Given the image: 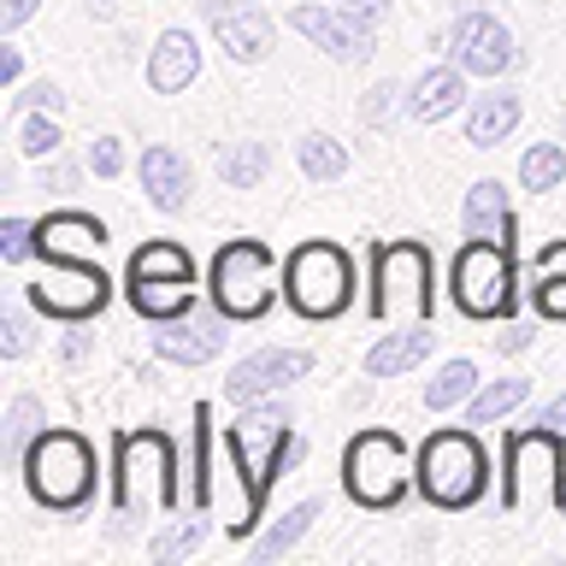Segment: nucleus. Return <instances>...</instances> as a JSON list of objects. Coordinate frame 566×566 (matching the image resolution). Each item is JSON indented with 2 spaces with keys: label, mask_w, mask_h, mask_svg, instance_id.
Wrapping results in <instances>:
<instances>
[{
  "label": "nucleus",
  "mask_w": 566,
  "mask_h": 566,
  "mask_svg": "<svg viewBox=\"0 0 566 566\" xmlns=\"http://www.w3.org/2000/svg\"><path fill=\"white\" fill-rule=\"evenodd\" d=\"M224 449H230V460H237V472H242V484H248V520L230 525V537H248V531L260 525L265 495H272L277 472H290L295 460H301V442H295L290 407H283L277 396L248 401L242 413H237V424L224 431Z\"/></svg>",
  "instance_id": "f257e3e1"
},
{
  "label": "nucleus",
  "mask_w": 566,
  "mask_h": 566,
  "mask_svg": "<svg viewBox=\"0 0 566 566\" xmlns=\"http://www.w3.org/2000/svg\"><path fill=\"white\" fill-rule=\"evenodd\" d=\"M18 472H24L30 502L48 507V513H83L101 490L95 442H88L83 431H65V424H48V431L30 442V454H24Z\"/></svg>",
  "instance_id": "f03ea898"
},
{
  "label": "nucleus",
  "mask_w": 566,
  "mask_h": 566,
  "mask_svg": "<svg viewBox=\"0 0 566 566\" xmlns=\"http://www.w3.org/2000/svg\"><path fill=\"white\" fill-rule=\"evenodd\" d=\"M366 313L371 325H431L437 313V265L431 248L413 237L371 248V283H366Z\"/></svg>",
  "instance_id": "7ed1b4c3"
},
{
  "label": "nucleus",
  "mask_w": 566,
  "mask_h": 566,
  "mask_svg": "<svg viewBox=\"0 0 566 566\" xmlns=\"http://www.w3.org/2000/svg\"><path fill=\"white\" fill-rule=\"evenodd\" d=\"M413 484L431 507L442 513H467L484 502L490 490V454L478 431H460V424H442L419 442V460H413Z\"/></svg>",
  "instance_id": "20e7f679"
},
{
  "label": "nucleus",
  "mask_w": 566,
  "mask_h": 566,
  "mask_svg": "<svg viewBox=\"0 0 566 566\" xmlns=\"http://www.w3.org/2000/svg\"><path fill=\"white\" fill-rule=\"evenodd\" d=\"M566 484V437L548 424H513L502 437V507L507 513H537L560 507Z\"/></svg>",
  "instance_id": "39448f33"
},
{
  "label": "nucleus",
  "mask_w": 566,
  "mask_h": 566,
  "mask_svg": "<svg viewBox=\"0 0 566 566\" xmlns=\"http://www.w3.org/2000/svg\"><path fill=\"white\" fill-rule=\"evenodd\" d=\"M207 290H212V307H219L230 325H254L277 307V290H283V272H277V254L254 237H237L212 254V272H207Z\"/></svg>",
  "instance_id": "423d86ee"
},
{
  "label": "nucleus",
  "mask_w": 566,
  "mask_h": 566,
  "mask_svg": "<svg viewBox=\"0 0 566 566\" xmlns=\"http://www.w3.org/2000/svg\"><path fill=\"white\" fill-rule=\"evenodd\" d=\"M113 495L124 520H148V513H171L184 502L177 484V442L166 431H130L118 437V472H113Z\"/></svg>",
  "instance_id": "0eeeda50"
},
{
  "label": "nucleus",
  "mask_w": 566,
  "mask_h": 566,
  "mask_svg": "<svg viewBox=\"0 0 566 566\" xmlns=\"http://www.w3.org/2000/svg\"><path fill=\"white\" fill-rule=\"evenodd\" d=\"M283 301L313 318V325H331V318L348 313L354 301V260L336 242H301L283 260Z\"/></svg>",
  "instance_id": "6e6552de"
},
{
  "label": "nucleus",
  "mask_w": 566,
  "mask_h": 566,
  "mask_svg": "<svg viewBox=\"0 0 566 566\" xmlns=\"http://www.w3.org/2000/svg\"><path fill=\"white\" fill-rule=\"evenodd\" d=\"M407 484H413V467H407V442L396 431H354L343 449V490L354 507L389 513L401 507Z\"/></svg>",
  "instance_id": "1a4fd4ad"
},
{
  "label": "nucleus",
  "mask_w": 566,
  "mask_h": 566,
  "mask_svg": "<svg viewBox=\"0 0 566 566\" xmlns=\"http://www.w3.org/2000/svg\"><path fill=\"white\" fill-rule=\"evenodd\" d=\"M513 248L507 242H484L467 237V248L449 265V295L467 318H513L520 307V290H513Z\"/></svg>",
  "instance_id": "9d476101"
},
{
  "label": "nucleus",
  "mask_w": 566,
  "mask_h": 566,
  "mask_svg": "<svg viewBox=\"0 0 566 566\" xmlns=\"http://www.w3.org/2000/svg\"><path fill=\"white\" fill-rule=\"evenodd\" d=\"M24 301L42 318L88 325V318H101V307L113 301V277H106L95 260H48V272L35 283H24Z\"/></svg>",
  "instance_id": "9b49d317"
},
{
  "label": "nucleus",
  "mask_w": 566,
  "mask_h": 566,
  "mask_svg": "<svg viewBox=\"0 0 566 566\" xmlns=\"http://www.w3.org/2000/svg\"><path fill=\"white\" fill-rule=\"evenodd\" d=\"M431 48L449 53L467 77H502V71H513V60H520L513 30L495 12H484V7H460L454 24L431 35Z\"/></svg>",
  "instance_id": "f8f14e48"
},
{
  "label": "nucleus",
  "mask_w": 566,
  "mask_h": 566,
  "mask_svg": "<svg viewBox=\"0 0 566 566\" xmlns=\"http://www.w3.org/2000/svg\"><path fill=\"white\" fill-rule=\"evenodd\" d=\"M195 7H201L212 42H219V53H224L230 65H260V60H272L277 24H272V12H265L260 0H195Z\"/></svg>",
  "instance_id": "ddd939ff"
},
{
  "label": "nucleus",
  "mask_w": 566,
  "mask_h": 566,
  "mask_svg": "<svg viewBox=\"0 0 566 566\" xmlns=\"http://www.w3.org/2000/svg\"><path fill=\"white\" fill-rule=\"evenodd\" d=\"M290 30L307 35V42L336 65H366L371 60V35H378L348 7H336V0H301V7H290Z\"/></svg>",
  "instance_id": "4468645a"
},
{
  "label": "nucleus",
  "mask_w": 566,
  "mask_h": 566,
  "mask_svg": "<svg viewBox=\"0 0 566 566\" xmlns=\"http://www.w3.org/2000/svg\"><path fill=\"white\" fill-rule=\"evenodd\" d=\"M301 378H313V354L307 348H254V354H242V360L230 366L224 396L237 407H248V401L283 396V389H295Z\"/></svg>",
  "instance_id": "2eb2a0df"
},
{
  "label": "nucleus",
  "mask_w": 566,
  "mask_h": 566,
  "mask_svg": "<svg viewBox=\"0 0 566 566\" xmlns=\"http://www.w3.org/2000/svg\"><path fill=\"white\" fill-rule=\"evenodd\" d=\"M230 318L212 307V313H184V318H166V325L154 331V354L166 366H207V360H219L224 343H230Z\"/></svg>",
  "instance_id": "dca6fc26"
},
{
  "label": "nucleus",
  "mask_w": 566,
  "mask_h": 566,
  "mask_svg": "<svg viewBox=\"0 0 566 566\" xmlns=\"http://www.w3.org/2000/svg\"><path fill=\"white\" fill-rule=\"evenodd\" d=\"M106 248V224L83 207L35 219V260H95Z\"/></svg>",
  "instance_id": "f3484780"
},
{
  "label": "nucleus",
  "mask_w": 566,
  "mask_h": 566,
  "mask_svg": "<svg viewBox=\"0 0 566 566\" xmlns=\"http://www.w3.org/2000/svg\"><path fill=\"white\" fill-rule=\"evenodd\" d=\"M136 184L148 195V207L159 212H189V195H195V171L189 159L171 148V142H154V148H142L136 159Z\"/></svg>",
  "instance_id": "a211bd4d"
},
{
  "label": "nucleus",
  "mask_w": 566,
  "mask_h": 566,
  "mask_svg": "<svg viewBox=\"0 0 566 566\" xmlns=\"http://www.w3.org/2000/svg\"><path fill=\"white\" fill-rule=\"evenodd\" d=\"M460 106H467V71L454 60L424 65L419 77L407 83V118H419V124H442L449 113H460Z\"/></svg>",
  "instance_id": "6ab92c4d"
},
{
  "label": "nucleus",
  "mask_w": 566,
  "mask_h": 566,
  "mask_svg": "<svg viewBox=\"0 0 566 566\" xmlns=\"http://www.w3.org/2000/svg\"><path fill=\"white\" fill-rule=\"evenodd\" d=\"M201 77V42L189 30H159V42L148 48V88L154 95H184Z\"/></svg>",
  "instance_id": "aec40b11"
},
{
  "label": "nucleus",
  "mask_w": 566,
  "mask_h": 566,
  "mask_svg": "<svg viewBox=\"0 0 566 566\" xmlns=\"http://www.w3.org/2000/svg\"><path fill=\"white\" fill-rule=\"evenodd\" d=\"M431 348H437V331L431 325H396V331H384L378 343L366 348V378H407L413 366L431 360Z\"/></svg>",
  "instance_id": "412c9836"
},
{
  "label": "nucleus",
  "mask_w": 566,
  "mask_h": 566,
  "mask_svg": "<svg viewBox=\"0 0 566 566\" xmlns=\"http://www.w3.org/2000/svg\"><path fill=\"white\" fill-rule=\"evenodd\" d=\"M460 230L513 248V201H507L502 177H478V184L467 189V201H460Z\"/></svg>",
  "instance_id": "4be33fe9"
},
{
  "label": "nucleus",
  "mask_w": 566,
  "mask_h": 566,
  "mask_svg": "<svg viewBox=\"0 0 566 566\" xmlns=\"http://www.w3.org/2000/svg\"><path fill=\"white\" fill-rule=\"evenodd\" d=\"M124 295H130V307L148 325L195 313V277H124Z\"/></svg>",
  "instance_id": "5701e85b"
},
{
  "label": "nucleus",
  "mask_w": 566,
  "mask_h": 566,
  "mask_svg": "<svg viewBox=\"0 0 566 566\" xmlns=\"http://www.w3.org/2000/svg\"><path fill=\"white\" fill-rule=\"evenodd\" d=\"M520 113H525L520 88H490V95H478L472 113H467V142L472 148H502V142L520 130Z\"/></svg>",
  "instance_id": "b1692460"
},
{
  "label": "nucleus",
  "mask_w": 566,
  "mask_h": 566,
  "mask_svg": "<svg viewBox=\"0 0 566 566\" xmlns=\"http://www.w3.org/2000/svg\"><path fill=\"white\" fill-rule=\"evenodd\" d=\"M42 431H48V407L35 396H12L7 419H0V460L18 472V467H24V454H30V442Z\"/></svg>",
  "instance_id": "393cba45"
},
{
  "label": "nucleus",
  "mask_w": 566,
  "mask_h": 566,
  "mask_svg": "<svg viewBox=\"0 0 566 566\" xmlns=\"http://www.w3.org/2000/svg\"><path fill=\"white\" fill-rule=\"evenodd\" d=\"M318 513H325L318 502H295L290 513H283V520H272V525H265L260 537H254V548H248V560H254V566H272V560H283V555H290V548H295V543L313 531Z\"/></svg>",
  "instance_id": "a878e982"
},
{
  "label": "nucleus",
  "mask_w": 566,
  "mask_h": 566,
  "mask_svg": "<svg viewBox=\"0 0 566 566\" xmlns=\"http://www.w3.org/2000/svg\"><path fill=\"white\" fill-rule=\"evenodd\" d=\"M478 389H484L478 360H442L431 371V384H424V407H431V413H449V407H467Z\"/></svg>",
  "instance_id": "bb28decb"
},
{
  "label": "nucleus",
  "mask_w": 566,
  "mask_h": 566,
  "mask_svg": "<svg viewBox=\"0 0 566 566\" xmlns=\"http://www.w3.org/2000/svg\"><path fill=\"white\" fill-rule=\"evenodd\" d=\"M295 166H301V177H313V184H336V177L348 171V148L325 130H307L295 142Z\"/></svg>",
  "instance_id": "cd10ccee"
},
{
  "label": "nucleus",
  "mask_w": 566,
  "mask_h": 566,
  "mask_svg": "<svg viewBox=\"0 0 566 566\" xmlns=\"http://www.w3.org/2000/svg\"><path fill=\"white\" fill-rule=\"evenodd\" d=\"M272 171V148L265 142H224L219 148V177L230 189H260Z\"/></svg>",
  "instance_id": "c85d7f7f"
},
{
  "label": "nucleus",
  "mask_w": 566,
  "mask_h": 566,
  "mask_svg": "<svg viewBox=\"0 0 566 566\" xmlns=\"http://www.w3.org/2000/svg\"><path fill=\"white\" fill-rule=\"evenodd\" d=\"M124 277H195V260H189V248L184 242H142L130 265H124Z\"/></svg>",
  "instance_id": "c756f323"
},
{
  "label": "nucleus",
  "mask_w": 566,
  "mask_h": 566,
  "mask_svg": "<svg viewBox=\"0 0 566 566\" xmlns=\"http://www.w3.org/2000/svg\"><path fill=\"white\" fill-rule=\"evenodd\" d=\"M560 184H566V148H560V142H531V148L520 154V189L548 195Z\"/></svg>",
  "instance_id": "7c9ffc66"
},
{
  "label": "nucleus",
  "mask_w": 566,
  "mask_h": 566,
  "mask_svg": "<svg viewBox=\"0 0 566 566\" xmlns=\"http://www.w3.org/2000/svg\"><path fill=\"white\" fill-rule=\"evenodd\" d=\"M525 396H531V378H495V384H484V389H478V396L467 401V424H495V419H507Z\"/></svg>",
  "instance_id": "2f4dec72"
},
{
  "label": "nucleus",
  "mask_w": 566,
  "mask_h": 566,
  "mask_svg": "<svg viewBox=\"0 0 566 566\" xmlns=\"http://www.w3.org/2000/svg\"><path fill=\"white\" fill-rule=\"evenodd\" d=\"M207 520H201V513H195V520H177L171 531H159V537L148 543V560L154 566H177V560H189L195 555V548H201L207 543Z\"/></svg>",
  "instance_id": "473e14b6"
},
{
  "label": "nucleus",
  "mask_w": 566,
  "mask_h": 566,
  "mask_svg": "<svg viewBox=\"0 0 566 566\" xmlns=\"http://www.w3.org/2000/svg\"><path fill=\"white\" fill-rule=\"evenodd\" d=\"M65 148V130L53 113H18V154L24 159H53Z\"/></svg>",
  "instance_id": "72a5a7b5"
},
{
  "label": "nucleus",
  "mask_w": 566,
  "mask_h": 566,
  "mask_svg": "<svg viewBox=\"0 0 566 566\" xmlns=\"http://www.w3.org/2000/svg\"><path fill=\"white\" fill-rule=\"evenodd\" d=\"M207 437H212V413H207V407H195V424H189V502H195V507H207V495H212Z\"/></svg>",
  "instance_id": "f704fd0d"
},
{
  "label": "nucleus",
  "mask_w": 566,
  "mask_h": 566,
  "mask_svg": "<svg viewBox=\"0 0 566 566\" xmlns=\"http://www.w3.org/2000/svg\"><path fill=\"white\" fill-rule=\"evenodd\" d=\"M35 313V307H30ZM24 307H7L0 313V360H24V354L35 348V325H30Z\"/></svg>",
  "instance_id": "c9c22d12"
},
{
  "label": "nucleus",
  "mask_w": 566,
  "mask_h": 566,
  "mask_svg": "<svg viewBox=\"0 0 566 566\" xmlns=\"http://www.w3.org/2000/svg\"><path fill=\"white\" fill-rule=\"evenodd\" d=\"M396 106H407V88L396 83V77H378L360 95V124H389V113H396Z\"/></svg>",
  "instance_id": "e433bc0d"
},
{
  "label": "nucleus",
  "mask_w": 566,
  "mask_h": 566,
  "mask_svg": "<svg viewBox=\"0 0 566 566\" xmlns=\"http://www.w3.org/2000/svg\"><path fill=\"white\" fill-rule=\"evenodd\" d=\"M0 260L30 265L35 260V224L30 219H0Z\"/></svg>",
  "instance_id": "4c0bfd02"
},
{
  "label": "nucleus",
  "mask_w": 566,
  "mask_h": 566,
  "mask_svg": "<svg viewBox=\"0 0 566 566\" xmlns=\"http://www.w3.org/2000/svg\"><path fill=\"white\" fill-rule=\"evenodd\" d=\"M12 113H65V88L53 83V77L24 83V88L12 95Z\"/></svg>",
  "instance_id": "58836bf2"
},
{
  "label": "nucleus",
  "mask_w": 566,
  "mask_h": 566,
  "mask_svg": "<svg viewBox=\"0 0 566 566\" xmlns=\"http://www.w3.org/2000/svg\"><path fill=\"white\" fill-rule=\"evenodd\" d=\"M130 154H124V136H95L88 142V171L95 177H124Z\"/></svg>",
  "instance_id": "ea45409f"
},
{
  "label": "nucleus",
  "mask_w": 566,
  "mask_h": 566,
  "mask_svg": "<svg viewBox=\"0 0 566 566\" xmlns=\"http://www.w3.org/2000/svg\"><path fill=\"white\" fill-rule=\"evenodd\" d=\"M537 313L548 318V325H560V318H566V272L537 277Z\"/></svg>",
  "instance_id": "a19ab883"
},
{
  "label": "nucleus",
  "mask_w": 566,
  "mask_h": 566,
  "mask_svg": "<svg viewBox=\"0 0 566 566\" xmlns=\"http://www.w3.org/2000/svg\"><path fill=\"white\" fill-rule=\"evenodd\" d=\"M42 12V0H0V35H12V30H24L30 18Z\"/></svg>",
  "instance_id": "79ce46f5"
},
{
  "label": "nucleus",
  "mask_w": 566,
  "mask_h": 566,
  "mask_svg": "<svg viewBox=\"0 0 566 566\" xmlns=\"http://www.w3.org/2000/svg\"><path fill=\"white\" fill-rule=\"evenodd\" d=\"M88 348H95V331H71L65 343H60V366H83Z\"/></svg>",
  "instance_id": "37998d69"
},
{
  "label": "nucleus",
  "mask_w": 566,
  "mask_h": 566,
  "mask_svg": "<svg viewBox=\"0 0 566 566\" xmlns=\"http://www.w3.org/2000/svg\"><path fill=\"white\" fill-rule=\"evenodd\" d=\"M336 7H348V12L360 18V24H371V30L389 18V0H336Z\"/></svg>",
  "instance_id": "c03bdc74"
},
{
  "label": "nucleus",
  "mask_w": 566,
  "mask_h": 566,
  "mask_svg": "<svg viewBox=\"0 0 566 566\" xmlns=\"http://www.w3.org/2000/svg\"><path fill=\"white\" fill-rule=\"evenodd\" d=\"M555 272H566V242H548L537 265H531V277H555Z\"/></svg>",
  "instance_id": "a18cd8bd"
},
{
  "label": "nucleus",
  "mask_w": 566,
  "mask_h": 566,
  "mask_svg": "<svg viewBox=\"0 0 566 566\" xmlns=\"http://www.w3.org/2000/svg\"><path fill=\"white\" fill-rule=\"evenodd\" d=\"M18 77H24V53H18V48L7 42V48H0V83H7V88H12Z\"/></svg>",
  "instance_id": "49530a36"
},
{
  "label": "nucleus",
  "mask_w": 566,
  "mask_h": 566,
  "mask_svg": "<svg viewBox=\"0 0 566 566\" xmlns=\"http://www.w3.org/2000/svg\"><path fill=\"white\" fill-rule=\"evenodd\" d=\"M495 348H502V354H520V348H531V331H525V325H507L502 336H495Z\"/></svg>",
  "instance_id": "de8ad7c7"
},
{
  "label": "nucleus",
  "mask_w": 566,
  "mask_h": 566,
  "mask_svg": "<svg viewBox=\"0 0 566 566\" xmlns=\"http://www.w3.org/2000/svg\"><path fill=\"white\" fill-rule=\"evenodd\" d=\"M537 424H548V431H560V437H566V389L543 407V419H537Z\"/></svg>",
  "instance_id": "09e8293b"
},
{
  "label": "nucleus",
  "mask_w": 566,
  "mask_h": 566,
  "mask_svg": "<svg viewBox=\"0 0 566 566\" xmlns=\"http://www.w3.org/2000/svg\"><path fill=\"white\" fill-rule=\"evenodd\" d=\"M71 177H77L71 166H53V171H42V189H48V184H53V189H71Z\"/></svg>",
  "instance_id": "8fccbe9b"
},
{
  "label": "nucleus",
  "mask_w": 566,
  "mask_h": 566,
  "mask_svg": "<svg viewBox=\"0 0 566 566\" xmlns=\"http://www.w3.org/2000/svg\"><path fill=\"white\" fill-rule=\"evenodd\" d=\"M88 18H118V0H83Z\"/></svg>",
  "instance_id": "3c124183"
}]
</instances>
